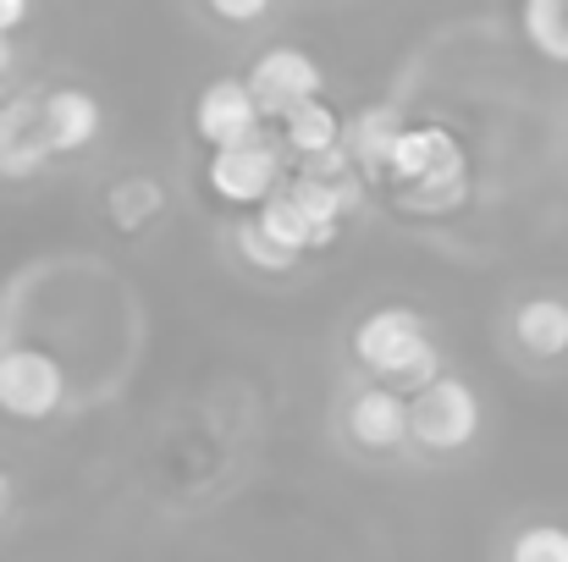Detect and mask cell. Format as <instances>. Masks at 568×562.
<instances>
[{"label":"cell","instance_id":"cell-1","mask_svg":"<svg viewBox=\"0 0 568 562\" xmlns=\"http://www.w3.org/2000/svg\"><path fill=\"white\" fill-rule=\"evenodd\" d=\"M354 359L376 375L381 386L425 391L442 375V354L430 343V326L414 309H376L354 331Z\"/></svg>","mask_w":568,"mask_h":562},{"label":"cell","instance_id":"cell-2","mask_svg":"<svg viewBox=\"0 0 568 562\" xmlns=\"http://www.w3.org/2000/svg\"><path fill=\"white\" fill-rule=\"evenodd\" d=\"M480 436V397L464 375H436L414 391V441L425 452H464Z\"/></svg>","mask_w":568,"mask_h":562},{"label":"cell","instance_id":"cell-3","mask_svg":"<svg viewBox=\"0 0 568 562\" xmlns=\"http://www.w3.org/2000/svg\"><path fill=\"white\" fill-rule=\"evenodd\" d=\"M67 402V370L44 348H6L0 354V413L6 419H50Z\"/></svg>","mask_w":568,"mask_h":562},{"label":"cell","instance_id":"cell-4","mask_svg":"<svg viewBox=\"0 0 568 562\" xmlns=\"http://www.w3.org/2000/svg\"><path fill=\"white\" fill-rule=\"evenodd\" d=\"M204 183L221 204H237V210H260L276 187H282V161L265 139H248V144H232V150H215L210 166H204Z\"/></svg>","mask_w":568,"mask_h":562},{"label":"cell","instance_id":"cell-5","mask_svg":"<svg viewBox=\"0 0 568 562\" xmlns=\"http://www.w3.org/2000/svg\"><path fill=\"white\" fill-rule=\"evenodd\" d=\"M321 83H326V78H321L315 55L298 50V44H271V50L248 67V89H254V100H260L265 116H293L298 105L321 100Z\"/></svg>","mask_w":568,"mask_h":562},{"label":"cell","instance_id":"cell-6","mask_svg":"<svg viewBox=\"0 0 568 562\" xmlns=\"http://www.w3.org/2000/svg\"><path fill=\"white\" fill-rule=\"evenodd\" d=\"M260 122H265V111H260L248 78H215L193 105V133L210 150H232V144L260 139Z\"/></svg>","mask_w":568,"mask_h":562},{"label":"cell","instance_id":"cell-7","mask_svg":"<svg viewBox=\"0 0 568 562\" xmlns=\"http://www.w3.org/2000/svg\"><path fill=\"white\" fill-rule=\"evenodd\" d=\"M55 155L50 127H44V100H11L0 105V177L28 183L44 172V161Z\"/></svg>","mask_w":568,"mask_h":562},{"label":"cell","instance_id":"cell-8","mask_svg":"<svg viewBox=\"0 0 568 562\" xmlns=\"http://www.w3.org/2000/svg\"><path fill=\"white\" fill-rule=\"evenodd\" d=\"M348 436H354L365 452H392L397 441L414 436V402H408L397 386H365V391L348 402Z\"/></svg>","mask_w":568,"mask_h":562},{"label":"cell","instance_id":"cell-9","mask_svg":"<svg viewBox=\"0 0 568 562\" xmlns=\"http://www.w3.org/2000/svg\"><path fill=\"white\" fill-rule=\"evenodd\" d=\"M447 166H464V150H458V139H453L447 127H403L386 177L403 193V187L425 183V177H436V172H447Z\"/></svg>","mask_w":568,"mask_h":562},{"label":"cell","instance_id":"cell-10","mask_svg":"<svg viewBox=\"0 0 568 562\" xmlns=\"http://www.w3.org/2000/svg\"><path fill=\"white\" fill-rule=\"evenodd\" d=\"M100 100L89 89H55L44 94V127H50V144L55 155H78L100 139Z\"/></svg>","mask_w":568,"mask_h":562},{"label":"cell","instance_id":"cell-11","mask_svg":"<svg viewBox=\"0 0 568 562\" xmlns=\"http://www.w3.org/2000/svg\"><path fill=\"white\" fill-rule=\"evenodd\" d=\"M514 337L530 359H564L568 354V298H525L514 309Z\"/></svg>","mask_w":568,"mask_h":562},{"label":"cell","instance_id":"cell-12","mask_svg":"<svg viewBox=\"0 0 568 562\" xmlns=\"http://www.w3.org/2000/svg\"><path fill=\"white\" fill-rule=\"evenodd\" d=\"M254 221H260V232L282 248V254H293V259H304L310 248H326V237H321V226L304 215V204L293 198V187L282 183L260 210H254Z\"/></svg>","mask_w":568,"mask_h":562},{"label":"cell","instance_id":"cell-13","mask_svg":"<svg viewBox=\"0 0 568 562\" xmlns=\"http://www.w3.org/2000/svg\"><path fill=\"white\" fill-rule=\"evenodd\" d=\"M403 111L397 105H371L359 122H354V133L343 139V150H348V161L359 166V172H386L392 166V150H397V139H403Z\"/></svg>","mask_w":568,"mask_h":562},{"label":"cell","instance_id":"cell-14","mask_svg":"<svg viewBox=\"0 0 568 562\" xmlns=\"http://www.w3.org/2000/svg\"><path fill=\"white\" fill-rule=\"evenodd\" d=\"M282 139H287V150H298L304 161H321V155H332V150H343V116L326 105V100H310V105H298L293 116H282Z\"/></svg>","mask_w":568,"mask_h":562},{"label":"cell","instance_id":"cell-15","mask_svg":"<svg viewBox=\"0 0 568 562\" xmlns=\"http://www.w3.org/2000/svg\"><path fill=\"white\" fill-rule=\"evenodd\" d=\"M287 187H293V198L304 204V215L321 226V237L332 243V237H337V226H343V215H348V204H354L348 177H315V172H298Z\"/></svg>","mask_w":568,"mask_h":562},{"label":"cell","instance_id":"cell-16","mask_svg":"<svg viewBox=\"0 0 568 562\" xmlns=\"http://www.w3.org/2000/svg\"><path fill=\"white\" fill-rule=\"evenodd\" d=\"M519 22H525V39L536 55L568 67V0H525Z\"/></svg>","mask_w":568,"mask_h":562},{"label":"cell","instance_id":"cell-17","mask_svg":"<svg viewBox=\"0 0 568 562\" xmlns=\"http://www.w3.org/2000/svg\"><path fill=\"white\" fill-rule=\"evenodd\" d=\"M105 210H111V221L122 232H139V226H150L166 210V187L155 183V177H122V183L105 193Z\"/></svg>","mask_w":568,"mask_h":562},{"label":"cell","instance_id":"cell-18","mask_svg":"<svg viewBox=\"0 0 568 562\" xmlns=\"http://www.w3.org/2000/svg\"><path fill=\"white\" fill-rule=\"evenodd\" d=\"M464 198H469V166H447V172H436L425 183L403 187V210H414V215H447Z\"/></svg>","mask_w":568,"mask_h":562},{"label":"cell","instance_id":"cell-19","mask_svg":"<svg viewBox=\"0 0 568 562\" xmlns=\"http://www.w3.org/2000/svg\"><path fill=\"white\" fill-rule=\"evenodd\" d=\"M508 562H568V530L564 524H530L514 535Z\"/></svg>","mask_w":568,"mask_h":562},{"label":"cell","instance_id":"cell-20","mask_svg":"<svg viewBox=\"0 0 568 562\" xmlns=\"http://www.w3.org/2000/svg\"><path fill=\"white\" fill-rule=\"evenodd\" d=\"M237 248H243V259H248V265H260V270H293V265H298L293 254H282V248L260 232V221H254V215L237 226Z\"/></svg>","mask_w":568,"mask_h":562},{"label":"cell","instance_id":"cell-21","mask_svg":"<svg viewBox=\"0 0 568 562\" xmlns=\"http://www.w3.org/2000/svg\"><path fill=\"white\" fill-rule=\"evenodd\" d=\"M221 22H260L271 11V0H204Z\"/></svg>","mask_w":568,"mask_h":562},{"label":"cell","instance_id":"cell-22","mask_svg":"<svg viewBox=\"0 0 568 562\" xmlns=\"http://www.w3.org/2000/svg\"><path fill=\"white\" fill-rule=\"evenodd\" d=\"M28 6L33 0H0V33H17L28 22Z\"/></svg>","mask_w":568,"mask_h":562},{"label":"cell","instance_id":"cell-23","mask_svg":"<svg viewBox=\"0 0 568 562\" xmlns=\"http://www.w3.org/2000/svg\"><path fill=\"white\" fill-rule=\"evenodd\" d=\"M11 72V33H0V78Z\"/></svg>","mask_w":568,"mask_h":562},{"label":"cell","instance_id":"cell-24","mask_svg":"<svg viewBox=\"0 0 568 562\" xmlns=\"http://www.w3.org/2000/svg\"><path fill=\"white\" fill-rule=\"evenodd\" d=\"M6 508H11V480L0 474V519H6Z\"/></svg>","mask_w":568,"mask_h":562}]
</instances>
